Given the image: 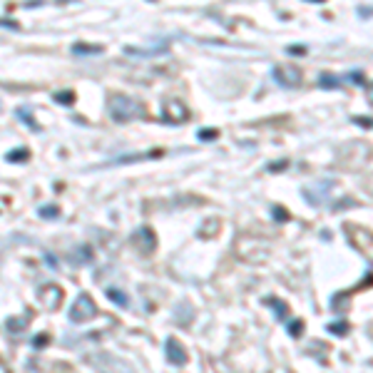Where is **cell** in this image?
Returning a JSON list of instances; mask_svg holds the SVG:
<instances>
[{"instance_id":"6da1fadb","label":"cell","mask_w":373,"mask_h":373,"mask_svg":"<svg viewBox=\"0 0 373 373\" xmlns=\"http://www.w3.org/2000/svg\"><path fill=\"white\" fill-rule=\"evenodd\" d=\"M139 115H142V107L137 100H132L127 95H115L109 100V117L115 122H130Z\"/></svg>"},{"instance_id":"7a4b0ae2","label":"cell","mask_w":373,"mask_h":373,"mask_svg":"<svg viewBox=\"0 0 373 373\" xmlns=\"http://www.w3.org/2000/svg\"><path fill=\"white\" fill-rule=\"evenodd\" d=\"M95 301L87 296V293H80L78 298H75V304L70 306V321H75V323H85V321H90L92 316H95Z\"/></svg>"},{"instance_id":"3957f363","label":"cell","mask_w":373,"mask_h":373,"mask_svg":"<svg viewBox=\"0 0 373 373\" xmlns=\"http://www.w3.org/2000/svg\"><path fill=\"white\" fill-rule=\"evenodd\" d=\"M37 296H40V301H43L45 309H57L60 298H62V289L55 286V284H45L40 291H37Z\"/></svg>"},{"instance_id":"277c9868","label":"cell","mask_w":373,"mask_h":373,"mask_svg":"<svg viewBox=\"0 0 373 373\" xmlns=\"http://www.w3.org/2000/svg\"><path fill=\"white\" fill-rule=\"evenodd\" d=\"M274 78H276V82H281L284 87H291V85H298L301 75H298V70H296L293 65H279V67H274Z\"/></svg>"},{"instance_id":"5b68a950","label":"cell","mask_w":373,"mask_h":373,"mask_svg":"<svg viewBox=\"0 0 373 373\" xmlns=\"http://www.w3.org/2000/svg\"><path fill=\"white\" fill-rule=\"evenodd\" d=\"M162 117L167 120V122H182L184 117H186V107L182 105V102H164V109H162Z\"/></svg>"},{"instance_id":"8992f818","label":"cell","mask_w":373,"mask_h":373,"mask_svg":"<svg viewBox=\"0 0 373 373\" xmlns=\"http://www.w3.org/2000/svg\"><path fill=\"white\" fill-rule=\"evenodd\" d=\"M167 358H169V363H177V366L186 363V351L182 348L179 341H174V339L167 341Z\"/></svg>"},{"instance_id":"52a82bcc","label":"cell","mask_w":373,"mask_h":373,"mask_svg":"<svg viewBox=\"0 0 373 373\" xmlns=\"http://www.w3.org/2000/svg\"><path fill=\"white\" fill-rule=\"evenodd\" d=\"M70 259H72V264H87V261H92V249L87 244H80L70 251Z\"/></svg>"},{"instance_id":"ba28073f","label":"cell","mask_w":373,"mask_h":373,"mask_svg":"<svg viewBox=\"0 0 373 373\" xmlns=\"http://www.w3.org/2000/svg\"><path fill=\"white\" fill-rule=\"evenodd\" d=\"M167 43L164 45H160V48H127L125 53L127 55H162V53H167Z\"/></svg>"},{"instance_id":"9c48e42d","label":"cell","mask_w":373,"mask_h":373,"mask_svg":"<svg viewBox=\"0 0 373 373\" xmlns=\"http://www.w3.org/2000/svg\"><path fill=\"white\" fill-rule=\"evenodd\" d=\"M72 53H75V55H100L102 48H100V45H75Z\"/></svg>"},{"instance_id":"30bf717a","label":"cell","mask_w":373,"mask_h":373,"mask_svg":"<svg viewBox=\"0 0 373 373\" xmlns=\"http://www.w3.org/2000/svg\"><path fill=\"white\" fill-rule=\"evenodd\" d=\"M37 214H40L43 219H57V216H60V209H57L55 204H45V207L37 209Z\"/></svg>"},{"instance_id":"8fae6325","label":"cell","mask_w":373,"mask_h":373,"mask_svg":"<svg viewBox=\"0 0 373 373\" xmlns=\"http://www.w3.org/2000/svg\"><path fill=\"white\" fill-rule=\"evenodd\" d=\"M107 296H109L117 306H127V296H125L120 289H107Z\"/></svg>"},{"instance_id":"7c38bea8","label":"cell","mask_w":373,"mask_h":373,"mask_svg":"<svg viewBox=\"0 0 373 373\" xmlns=\"http://www.w3.org/2000/svg\"><path fill=\"white\" fill-rule=\"evenodd\" d=\"M55 102H60V105H72V102H75V92H70V90L55 92Z\"/></svg>"},{"instance_id":"4fadbf2b","label":"cell","mask_w":373,"mask_h":373,"mask_svg":"<svg viewBox=\"0 0 373 373\" xmlns=\"http://www.w3.org/2000/svg\"><path fill=\"white\" fill-rule=\"evenodd\" d=\"M18 115L23 117V122H25V125H27L30 130H40V127H37V125H35V120L30 117V112H27V107H20V109H18Z\"/></svg>"},{"instance_id":"5bb4252c","label":"cell","mask_w":373,"mask_h":373,"mask_svg":"<svg viewBox=\"0 0 373 373\" xmlns=\"http://www.w3.org/2000/svg\"><path fill=\"white\" fill-rule=\"evenodd\" d=\"M27 149L20 147V149H13V152H8V162H15V160H27Z\"/></svg>"},{"instance_id":"9a60e30c","label":"cell","mask_w":373,"mask_h":373,"mask_svg":"<svg viewBox=\"0 0 373 373\" xmlns=\"http://www.w3.org/2000/svg\"><path fill=\"white\" fill-rule=\"evenodd\" d=\"M25 326H27L25 319H10V321H8V331H23Z\"/></svg>"},{"instance_id":"2e32d148","label":"cell","mask_w":373,"mask_h":373,"mask_svg":"<svg viewBox=\"0 0 373 373\" xmlns=\"http://www.w3.org/2000/svg\"><path fill=\"white\" fill-rule=\"evenodd\" d=\"M212 137H216V130H202L199 132V139H212Z\"/></svg>"},{"instance_id":"e0dca14e","label":"cell","mask_w":373,"mask_h":373,"mask_svg":"<svg viewBox=\"0 0 373 373\" xmlns=\"http://www.w3.org/2000/svg\"><path fill=\"white\" fill-rule=\"evenodd\" d=\"M45 339H48V336H45V333H40L37 339H32V346H45Z\"/></svg>"},{"instance_id":"ac0fdd59","label":"cell","mask_w":373,"mask_h":373,"mask_svg":"<svg viewBox=\"0 0 373 373\" xmlns=\"http://www.w3.org/2000/svg\"><path fill=\"white\" fill-rule=\"evenodd\" d=\"M0 25H3V27H18L13 20H0Z\"/></svg>"}]
</instances>
